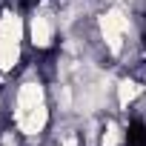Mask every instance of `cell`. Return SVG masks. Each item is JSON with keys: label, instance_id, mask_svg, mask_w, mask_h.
I'll list each match as a JSON object with an SVG mask.
<instances>
[{"label": "cell", "instance_id": "6da1fadb", "mask_svg": "<svg viewBox=\"0 0 146 146\" xmlns=\"http://www.w3.org/2000/svg\"><path fill=\"white\" fill-rule=\"evenodd\" d=\"M6 117L26 137V146H43L49 140L54 109L49 95V78L43 75L37 54L35 63L29 60L6 89Z\"/></svg>", "mask_w": 146, "mask_h": 146}, {"label": "cell", "instance_id": "7a4b0ae2", "mask_svg": "<svg viewBox=\"0 0 146 146\" xmlns=\"http://www.w3.org/2000/svg\"><path fill=\"white\" fill-rule=\"evenodd\" d=\"M29 40H26V9L15 3L0 6V86L20 75V69L29 63Z\"/></svg>", "mask_w": 146, "mask_h": 146}, {"label": "cell", "instance_id": "3957f363", "mask_svg": "<svg viewBox=\"0 0 146 146\" xmlns=\"http://www.w3.org/2000/svg\"><path fill=\"white\" fill-rule=\"evenodd\" d=\"M63 37V26L57 17V0H35L26 9V40L32 54H52L57 52Z\"/></svg>", "mask_w": 146, "mask_h": 146}, {"label": "cell", "instance_id": "277c9868", "mask_svg": "<svg viewBox=\"0 0 146 146\" xmlns=\"http://www.w3.org/2000/svg\"><path fill=\"white\" fill-rule=\"evenodd\" d=\"M143 95H146V89H143L140 75H135V72H120L117 80H115V112L129 117Z\"/></svg>", "mask_w": 146, "mask_h": 146}]
</instances>
